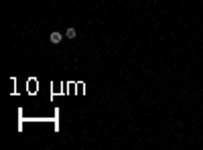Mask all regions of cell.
Listing matches in <instances>:
<instances>
[{
	"instance_id": "1",
	"label": "cell",
	"mask_w": 203,
	"mask_h": 150,
	"mask_svg": "<svg viewBox=\"0 0 203 150\" xmlns=\"http://www.w3.org/2000/svg\"><path fill=\"white\" fill-rule=\"evenodd\" d=\"M61 39H63V37H61V33H51V34H49V41L53 43V45H59Z\"/></svg>"
},
{
	"instance_id": "2",
	"label": "cell",
	"mask_w": 203,
	"mask_h": 150,
	"mask_svg": "<svg viewBox=\"0 0 203 150\" xmlns=\"http://www.w3.org/2000/svg\"><path fill=\"white\" fill-rule=\"evenodd\" d=\"M65 37H67V39H75V37H77V31H75L73 27H69L67 31H65Z\"/></svg>"
}]
</instances>
